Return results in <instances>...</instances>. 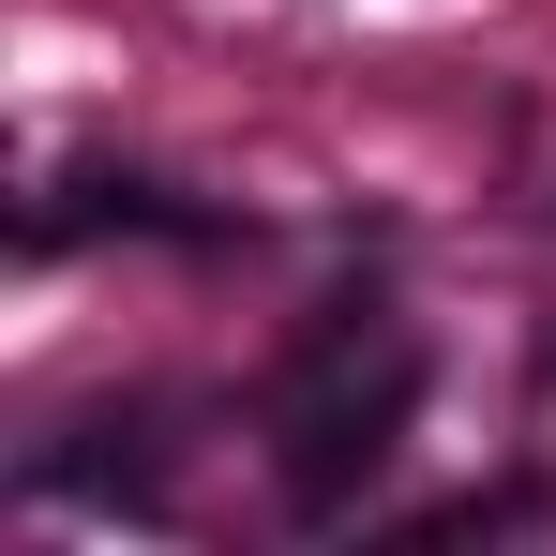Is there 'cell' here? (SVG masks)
<instances>
[{
  "mask_svg": "<svg viewBox=\"0 0 556 556\" xmlns=\"http://www.w3.org/2000/svg\"><path fill=\"white\" fill-rule=\"evenodd\" d=\"M406 406H421V346H362V301H331V316L301 331L286 391H271V481H286V511L331 527L376 466H391Z\"/></svg>",
  "mask_w": 556,
  "mask_h": 556,
  "instance_id": "cell-1",
  "label": "cell"
}]
</instances>
